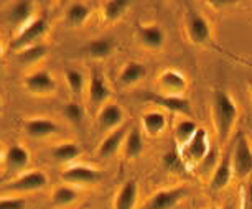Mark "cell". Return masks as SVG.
<instances>
[{"instance_id": "f35d334b", "label": "cell", "mask_w": 252, "mask_h": 209, "mask_svg": "<svg viewBox=\"0 0 252 209\" xmlns=\"http://www.w3.org/2000/svg\"><path fill=\"white\" fill-rule=\"evenodd\" d=\"M0 56H2V48H0Z\"/></svg>"}, {"instance_id": "cb8c5ba5", "label": "cell", "mask_w": 252, "mask_h": 209, "mask_svg": "<svg viewBox=\"0 0 252 209\" xmlns=\"http://www.w3.org/2000/svg\"><path fill=\"white\" fill-rule=\"evenodd\" d=\"M79 199V191L76 189V186H71V184H60L53 189L51 193V206L58 208V209H64L69 208Z\"/></svg>"}, {"instance_id": "d6a6232c", "label": "cell", "mask_w": 252, "mask_h": 209, "mask_svg": "<svg viewBox=\"0 0 252 209\" xmlns=\"http://www.w3.org/2000/svg\"><path fill=\"white\" fill-rule=\"evenodd\" d=\"M63 116L68 122H71L73 125H81L84 119V109L78 101H69L64 104L63 107Z\"/></svg>"}, {"instance_id": "5bb4252c", "label": "cell", "mask_w": 252, "mask_h": 209, "mask_svg": "<svg viewBox=\"0 0 252 209\" xmlns=\"http://www.w3.org/2000/svg\"><path fill=\"white\" fill-rule=\"evenodd\" d=\"M124 109L117 102H107L99 109L97 114V129L101 132H112L122 127Z\"/></svg>"}, {"instance_id": "1f68e13d", "label": "cell", "mask_w": 252, "mask_h": 209, "mask_svg": "<svg viewBox=\"0 0 252 209\" xmlns=\"http://www.w3.org/2000/svg\"><path fill=\"white\" fill-rule=\"evenodd\" d=\"M220 158H221V155H220L218 147H211V150L208 151V155L196 165V172L199 177H208V175L211 177V173L215 172L216 165L220 163Z\"/></svg>"}, {"instance_id": "74e56055", "label": "cell", "mask_w": 252, "mask_h": 209, "mask_svg": "<svg viewBox=\"0 0 252 209\" xmlns=\"http://www.w3.org/2000/svg\"><path fill=\"white\" fill-rule=\"evenodd\" d=\"M0 156H2V149H0Z\"/></svg>"}, {"instance_id": "e575fe53", "label": "cell", "mask_w": 252, "mask_h": 209, "mask_svg": "<svg viewBox=\"0 0 252 209\" xmlns=\"http://www.w3.org/2000/svg\"><path fill=\"white\" fill-rule=\"evenodd\" d=\"M244 189L247 191V194H249V199H251V204H252V178L249 179V183L244 186Z\"/></svg>"}, {"instance_id": "2e32d148", "label": "cell", "mask_w": 252, "mask_h": 209, "mask_svg": "<svg viewBox=\"0 0 252 209\" xmlns=\"http://www.w3.org/2000/svg\"><path fill=\"white\" fill-rule=\"evenodd\" d=\"M23 129H25L27 135L32 139H46V137L55 135L60 130V127L56 125L55 120L45 117H33L28 119L23 123Z\"/></svg>"}, {"instance_id": "277c9868", "label": "cell", "mask_w": 252, "mask_h": 209, "mask_svg": "<svg viewBox=\"0 0 252 209\" xmlns=\"http://www.w3.org/2000/svg\"><path fill=\"white\" fill-rule=\"evenodd\" d=\"M209 150H211L209 135H208L206 129L199 127V129L196 130V134L193 135V139L189 140L185 147H182V153H180V156H182L187 165L196 166L199 161L208 155Z\"/></svg>"}, {"instance_id": "9c48e42d", "label": "cell", "mask_w": 252, "mask_h": 209, "mask_svg": "<svg viewBox=\"0 0 252 209\" xmlns=\"http://www.w3.org/2000/svg\"><path fill=\"white\" fill-rule=\"evenodd\" d=\"M158 92L168 94V96H183L188 89V79L182 71L168 68L163 69L157 78Z\"/></svg>"}, {"instance_id": "ba28073f", "label": "cell", "mask_w": 252, "mask_h": 209, "mask_svg": "<svg viewBox=\"0 0 252 209\" xmlns=\"http://www.w3.org/2000/svg\"><path fill=\"white\" fill-rule=\"evenodd\" d=\"M144 99L168 112L180 114L183 117L193 116L191 104H189V101L185 96H168V94H161V92H149L145 94Z\"/></svg>"}, {"instance_id": "7402d4cb", "label": "cell", "mask_w": 252, "mask_h": 209, "mask_svg": "<svg viewBox=\"0 0 252 209\" xmlns=\"http://www.w3.org/2000/svg\"><path fill=\"white\" fill-rule=\"evenodd\" d=\"M32 15H33L32 0H17L7 13V20L8 23H12L13 27L22 30L23 27L32 22Z\"/></svg>"}, {"instance_id": "4dcf8cb0", "label": "cell", "mask_w": 252, "mask_h": 209, "mask_svg": "<svg viewBox=\"0 0 252 209\" xmlns=\"http://www.w3.org/2000/svg\"><path fill=\"white\" fill-rule=\"evenodd\" d=\"M64 79H66V84H68V89L74 97L83 96L84 89H86L88 86H86V78H84V74L81 73V71L66 69L64 71Z\"/></svg>"}, {"instance_id": "8d00e7d4", "label": "cell", "mask_w": 252, "mask_h": 209, "mask_svg": "<svg viewBox=\"0 0 252 209\" xmlns=\"http://www.w3.org/2000/svg\"><path fill=\"white\" fill-rule=\"evenodd\" d=\"M208 209H224V208H208Z\"/></svg>"}, {"instance_id": "d4e9b609", "label": "cell", "mask_w": 252, "mask_h": 209, "mask_svg": "<svg viewBox=\"0 0 252 209\" xmlns=\"http://www.w3.org/2000/svg\"><path fill=\"white\" fill-rule=\"evenodd\" d=\"M114 50H116V41L109 36L96 38V40L89 41L84 48L86 55L93 60H106L114 53Z\"/></svg>"}, {"instance_id": "e0dca14e", "label": "cell", "mask_w": 252, "mask_h": 209, "mask_svg": "<svg viewBox=\"0 0 252 209\" xmlns=\"http://www.w3.org/2000/svg\"><path fill=\"white\" fill-rule=\"evenodd\" d=\"M166 123H168L166 114L163 111H158V109L147 111L145 114H142L140 119L142 132H145L149 137H158L160 134H163L166 129Z\"/></svg>"}, {"instance_id": "83f0119b", "label": "cell", "mask_w": 252, "mask_h": 209, "mask_svg": "<svg viewBox=\"0 0 252 209\" xmlns=\"http://www.w3.org/2000/svg\"><path fill=\"white\" fill-rule=\"evenodd\" d=\"M199 125L196 120L191 117H183L182 120H178L177 127H175V140L180 147H185L189 140L193 139V135L196 134Z\"/></svg>"}, {"instance_id": "ac0fdd59", "label": "cell", "mask_w": 252, "mask_h": 209, "mask_svg": "<svg viewBox=\"0 0 252 209\" xmlns=\"http://www.w3.org/2000/svg\"><path fill=\"white\" fill-rule=\"evenodd\" d=\"M127 132L129 130H127V127H124V125L112 132H107V135L104 137L102 142L97 147V155L101 156V158H112V156L119 151V149L124 145Z\"/></svg>"}, {"instance_id": "3957f363", "label": "cell", "mask_w": 252, "mask_h": 209, "mask_svg": "<svg viewBox=\"0 0 252 209\" xmlns=\"http://www.w3.org/2000/svg\"><path fill=\"white\" fill-rule=\"evenodd\" d=\"M232 170L234 178L244 179L252 175V147L244 134H239L232 144Z\"/></svg>"}, {"instance_id": "7a4b0ae2", "label": "cell", "mask_w": 252, "mask_h": 209, "mask_svg": "<svg viewBox=\"0 0 252 209\" xmlns=\"http://www.w3.org/2000/svg\"><path fill=\"white\" fill-rule=\"evenodd\" d=\"M185 35H187L188 41L191 45L196 46H204L211 41L213 38V30L211 23L203 13H199L194 8H189L185 15Z\"/></svg>"}, {"instance_id": "603a6c76", "label": "cell", "mask_w": 252, "mask_h": 209, "mask_svg": "<svg viewBox=\"0 0 252 209\" xmlns=\"http://www.w3.org/2000/svg\"><path fill=\"white\" fill-rule=\"evenodd\" d=\"M122 147H124V156H126L127 160H135L144 153L145 142H144V135H142L140 127H137V125L130 127Z\"/></svg>"}, {"instance_id": "f1b7e54d", "label": "cell", "mask_w": 252, "mask_h": 209, "mask_svg": "<svg viewBox=\"0 0 252 209\" xmlns=\"http://www.w3.org/2000/svg\"><path fill=\"white\" fill-rule=\"evenodd\" d=\"M130 5H132V0H107L102 8L104 20L109 23L121 20L126 15V12L130 8Z\"/></svg>"}, {"instance_id": "ffe728a7", "label": "cell", "mask_w": 252, "mask_h": 209, "mask_svg": "<svg viewBox=\"0 0 252 209\" xmlns=\"http://www.w3.org/2000/svg\"><path fill=\"white\" fill-rule=\"evenodd\" d=\"M3 160H5L7 172L10 175H18L27 168L28 163H30V153H28V150L25 147L12 145L10 149L5 151V155H3Z\"/></svg>"}, {"instance_id": "4316f807", "label": "cell", "mask_w": 252, "mask_h": 209, "mask_svg": "<svg viewBox=\"0 0 252 209\" xmlns=\"http://www.w3.org/2000/svg\"><path fill=\"white\" fill-rule=\"evenodd\" d=\"M45 56H46V46L43 43H36V45L27 46V48L17 51L15 60H17V63H20V64L32 66V64L40 63Z\"/></svg>"}, {"instance_id": "44dd1931", "label": "cell", "mask_w": 252, "mask_h": 209, "mask_svg": "<svg viewBox=\"0 0 252 209\" xmlns=\"http://www.w3.org/2000/svg\"><path fill=\"white\" fill-rule=\"evenodd\" d=\"M145 76H147L145 64L140 63V61L130 60L122 66L121 73H119V84H121L122 88L137 86L140 81H144Z\"/></svg>"}, {"instance_id": "d590c367", "label": "cell", "mask_w": 252, "mask_h": 209, "mask_svg": "<svg viewBox=\"0 0 252 209\" xmlns=\"http://www.w3.org/2000/svg\"><path fill=\"white\" fill-rule=\"evenodd\" d=\"M249 96H251V102H252V79L249 81Z\"/></svg>"}, {"instance_id": "4fadbf2b", "label": "cell", "mask_w": 252, "mask_h": 209, "mask_svg": "<svg viewBox=\"0 0 252 209\" xmlns=\"http://www.w3.org/2000/svg\"><path fill=\"white\" fill-rule=\"evenodd\" d=\"M86 91H88L89 104L93 107H102V104H107L109 97H111V88H109L104 76L97 69L91 71Z\"/></svg>"}, {"instance_id": "5b68a950", "label": "cell", "mask_w": 252, "mask_h": 209, "mask_svg": "<svg viewBox=\"0 0 252 209\" xmlns=\"http://www.w3.org/2000/svg\"><path fill=\"white\" fill-rule=\"evenodd\" d=\"M46 30H48V22H46V18L45 17L35 18V20H32L28 25H25L18 31V35L13 38L10 48L17 53V51L27 48V46L40 43V38L45 35Z\"/></svg>"}, {"instance_id": "9a60e30c", "label": "cell", "mask_w": 252, "mask_h": 209, "mask_svg": "<svg viewBox=\"0 0 252 209\" xmlns=\"http://www.w3.org/2000/svg\"><path fill=\"white\" fill-rule=\"evenodd\" d=\"M23 84L28 92L36 94V96H46V94L55 92L56 89V81L48 71H35L28 74Z\"/></svg>"}, {"instance_id": "8fae6325", "label": "cell", "mask_w": 252, "mask_h": 209, "mask_svg": "<svg viewBox=\"0 0 252 209\" xmlns=\"http://www.w3.org/2000/svg\"><path fill=\"white\" fill-rule=\"evenodd\" d=\"M234 178V170H232V147L226 150L220 158V163L216 165L215 172L209 177V188L213 191H222L229 186L231 179Z\"/></svg>"}, {"instance_id": "ab89813d", "label": "cell", "mask_w": 252, "mask_h": 209, "mask_svg": "<svg viewBox=\"0 0 252 209\" xmlns=\"http://www.w3.org/2000/svg\"><path fill=\"white\" fill-rule=\"evenodd\" d=\"M0 106H2V102H0Z\"/></svg>"}, {"instance_id": "7c38bea8", "label": "cell", "mask_w": 252, "mask_h": 209, "mask_svg": "<svg viewBox=\"0 0 252 209\" xmlns=\"http://www.w3.org/2000/svg\"><path fill=\"white\" fill-rule=\"evenodd\" d=\"M139 43L149 51H160L165 46L166 35L158 23H144L137 27Z\"/></svg>"}, {"instance_id": "6da1fadb", "label": "cell", "mask_w": 252, "mask_h": 209, "mask_svg": "<svg viewBox=\"0 0 252 209\" xmlns=\"http://www.w3.org/2000/svg\"><path fill=\"white\" fill-rule=\"evenodd\" d=\"M213 123L218 134V140L222 144H226L231 139L232 130L239 117V109L234 99L231 97V94L224 91V89H218L213 94Z\"/></svg>"}, {"instance_id": "52a82bcc", "label": "cell", "mask_w": 252, "mask_h": 209, "mask_svg": "<svg viewBox=\"0 0 252 209\" xmlns=\"http://www.w3.org/2000/svg\"><path fill=\"white\" fill-rule=\"evenodd\" d=\"M187 194L188 189L185 186L158 189L147 199L140 209H175Z\"/></svg>"}, {"instance_id": "30bf717a", "label": "cell", "mask_w": 252, "mask_h": 209, "mask_svg": "<svg viewBox=\"0 0 252 209\" xmlns=\"http://www.w3.org/2000/svg\"><path fill=\"white\" fill-rule=\"evenodd\" d=\"M46 184H48V177L43 172H40V170H33V172L20 175L18 178L8 183L5 186V191L25 194V193L40 191Z\"/></svg>"}, {"instance_id": "d6986e66", "label": "cell", "mask_w": 252, "mask_h": 209, "mask_svg": "<svg viewBox=\"0 0 252 209\" xmlns=\"http://www.w3.org/2000/svg\"><path fill=\"white\" fill-rule=\"evenodd\" d=\"M137 203H139V184L135 179H127L114 198V209H135Z\"/></svg>"}, {"instance_id": "f546056e", "label": "cell", "mask_w": 252, "mask_h": 209, "mask_svg": "<svg viewBox=\"0 0 252 209\" xmlns=\"http://www.w3.org/2000/svg\"><path fill=\"white\" fill-rule=\"evenodd\" d=\"M79 155H81V149L74 142H63V144H58L56 147H53V150H51V156H53L58 163H71V161H74Z\"/></svg>"}, {"instance_id": "836d02e7", "label": "cell", "mask_w": 252, "mask_h": 209, "mask_svg": "<svg viewBox=\"0 0 252 209\" xmlns=\"http://www.w3.org/2000/svg\"><path fill=\"white\" fill-rule=\"evenodd\" d=\"M0 209H27L25 198H0Z\"/></svg>"}, {"instance_id": "8992f818", "label": "cell", "mask_w": 252, "mask_h": 209, "mask_svg": "<svg viewBox=\"0 0 252 209\" xmlns=\"http://www.w3.org/2000/svg\"><path fill=\"white\" fill-rule=\"evenodd\" d=\"M61 178L71 186H93L101 181L102 175L97 168L88 165H71L61 173Z\"/></svg>"}, {"instance_id": "484cf974", "label": "cell", "mask_w": 252, "mask_h": 209, "mask_svg": "<svg viewBox=\"0 0 252 209\" xmlns=\"http://www.w3.org/2000/svg\"><path fill=\"white\" fill-rule=\"evenodd\" d=\"M89 15H91V8H89L86 3L76 2L73 5H69V8L66 10L64 22H66V25L71 28H78V27H83L84 23L88 22Z\"/></svg>"}]
</instances>
